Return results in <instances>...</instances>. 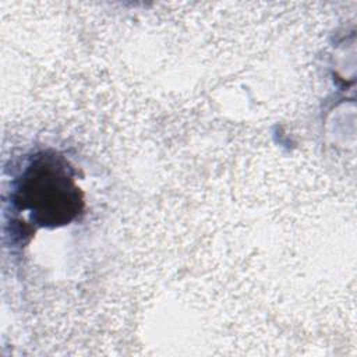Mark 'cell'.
I'll return each instance as SVG.
<instances>
[{
	"instance_id": "cell-1",
	"label": "cell",
	"mask_w": 357,
	"mask_h": 357,
	"mask_svg": "<svg viewBox=\"0 0 357 357\" xmlns=\"http://www.w3.org/2000/svg\"><path fill=\"white\" fill-rule=\"evenodd\" d=\"M13 202L32 225L56 227L71 222L82 209V197L68 162L56 153H38L15 183Z\"/></svg>"
}]
</instances>
